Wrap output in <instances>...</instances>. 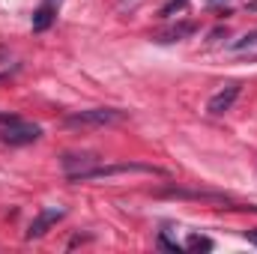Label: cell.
<instances>
[{
	"instance_id": "cell-12",
	"label": "cell",
	"mask_w": 257,
	"mask_h": 254,
	"mask_svg": "<svg viewBox=\"0 0 257 254\" xmlns=\"http://www.w3.org/2000/svg\"><path fill=\"white\" fill-rule=\"evenodd\" d=\"M186 6H189V0H168V3L159 9V18H171L174 12H183Z\"/></svg>"
},
{
	"instance_id": "cell-15",
	"label": "cell",
	"mask_w": 257,
	"mask_h": 254,
	"mask_svg": "<svg viewBox=\"0 0 257 254\" xmlns=\"http://www.w3.org/2000/svg\"><path fill=\"white\" fill-rule=\"evenodd\" d=\"M218 3H227V0H206V6H218Z\"/></svg>"
},
{
	"instance_id": "cell-8",
	"label": "cell",
	"mask_w": 257,
	"mask_h": 254,
	"mask_svg": "<svg viewBox=\"0 0 257 254\" xmlns=\"http://www.w3.org/2000/svg\"><path fill=\"white\" fill-rule=\"evenodd\" d=\"M57 9H60V0H42V3L33 9V30H36V33L48 30V27L54 24V18H57Z\"/></svg>"
},
{
	"instance_id": "cell-5",
	"label": "cell",
	"mask_w": 257,
	"mask_h": 254,
	"mask_svg": "<svg viewBox=\"0 0 257 254\" xmlns=\"http://www.w3.org/2000/svg\"><path fill=\"white\" fill-rule=\"evenodd\" d=\"M60 165H63V174L69 177V183H78L81 174H87L90 168L99 165V156L96 153H66Z\"/></svg>"
},
{
	"instance_id": "cell-11",
	"label": "cell",
	"mask_w": 257,
	"mask_h": 254,
	"mask_svg": "<svg viewBox=\"0 0 257 254\" xmlns=\"http://www.w3.org/2000/svg\"><path fill=\"white\" fill-rule=\"evenodd\" d=\"M186 248L189 251H212V239H206V236H189Z\"/></svg>"
},
{
	"instance_id": "cell-4",
	"label": "cell",
	"mask_w": 257,
	"mask_h": 254,
	"mask_svg": "<svg viewBox=\"0 0 257 254\" xmlns=\"http://www.w3.org/2000/svg\"><path fill=\"white\" fill-rule=\"evenodd\" d=\"M239 93H242V84H239V81L224 84L218 93L209 96V102H206V114H212V117H224V114L233 108V102L239 99Z\"/></svg>"
},
{
	"instance_id": "cell-9",
	"label": "cell",
	"mask_w": 257,
	"mask_h": 254,
	"mask_svg": "<svg viewBox=\"0 0 257 254\" xmlns=\"http://www.w3.org/2000/svg\"><path fill=\"white\" fill-rule=\"evenodd\" d=\"M192 33H197V24H194V21H180V24L168 27L165 33H159V36H156V42L168 45V42H180V39H186V36H192Z\"/></svg>"
},
{
	"instance_id": "cell-7",
	"label": "cell",
	"mask_w": 257,
	"mask_h": 254,
	"mask_svg": "<svg viewBox=\"0 0 257 254\" xmlns=\"http://www.w3.org/2000/svg\"><path fill=\"white\" fill-rule=\"evenodd\" d=\"M159 197H183V200H212V203H227L230 197L221 191H209V189H162L156 191Z\"/></svg>"
},
{
	"instance_id": "cell-14",
	"label": "cell",
	"mask_w": 257,
	"mask_h": 254,
	"mask_svg": "<svg viewBox=\"0 0 257 254\" xmlns=\"http://www.w3.org/2000/svg\"><path fill=\"white\" fill-rule=\"evenodd\" d=\"M245 239H248L251 245H257V230H245Z\"/></svg>"
},
{
	"instance_id": "cell-3",
	"label": "cell",
	"mask_w": 257,
	"mask_h": 254,
	"mask_svg": "<svg viewBox=\"0 0 257 254\" xmlns=\"http://www.w3.org/2000/svg\"><path fill=\"white\" fill-rule=\"evenodd\" d=\"M123 174H153V177H168L165 168L156 165H144V162H117V165H96L87 174L78 177V183H90V180H108V177H123Z\"/></svg>"
},
{
	"instance_id": "cell-13",
	"label": "cell",
	"mask_w": 257,
	"mask_h": 254,
	"mask_svg": "<svg viewBox=\"0 0 257 254\" xmlns=\"http://www.w3.org/2000/svg\"><path fill=\"white\" fill-rule=\"evenodd\" d=\"M159 245H162V248H168V251H180V245H177V242H171L165 233H159Z\"/></svg>"
},
{
	"instance_id": "cell-10",
	"label": "cell",
	"mask_w": 257,
	"mask_h": 254,
	"mask_svg": "<svg viewBox=\"0 0 257 254\" xmlns=\"http://www.w3.org/2000/svg\"><path fill=\"white\" fill-rule=\"evenodd\" d=\"M248 48H257V30L245 33V36L236 39V42H230V51H248Z\"/></svg>"
},
{
	"instance_id": "cell-6",
	"label": "cell",
	"mask_w": 257,
	"mask_h": 254,
	"mask_svg": "<svg viewBox=\"0 0 257 254\" xmlns=\"http://www.w3.org/2000/svg\"><path fill=\"white\" fill-rule=\"evenodd\" d=\"M63 215H66L63 206H48V209H42V212L30 221V227H27V233H24V236H27V239H39V236H45V233H48V230L63 218Z\"/></svg>"
},
{
	"instance_id": "cell-1",
	"label": "cell",
	"mask_w": 257,
	"mask_h": 254,
	"mask_svg": "<svg viewBox=\"0 0 257 254\" xmlns=\"http://www.w3.org/2000/svg\"><path fill=\"white\" fill-rule=\"evenodd\" d=\"M42 138V126L36 123H27L15 114H0V141L9 144V147H24V144H33Z\"/></svg>"
},
{
	"instance_id": "cell-2",
	"label": "cell",
	"mask_w": 257,
	"mask_h": 254,
	"mask_svg": "<svg viewBox=\"0 0 257 254\" xmlns=\"http://www.w3.org/2000/svg\"><path fill=\"white\" fill-rule=\"evenodd\" d=\"M126 120V111L120 108H87V111H75L63 120L66 129H105Z\"/></svg>"
}]
</instances>
